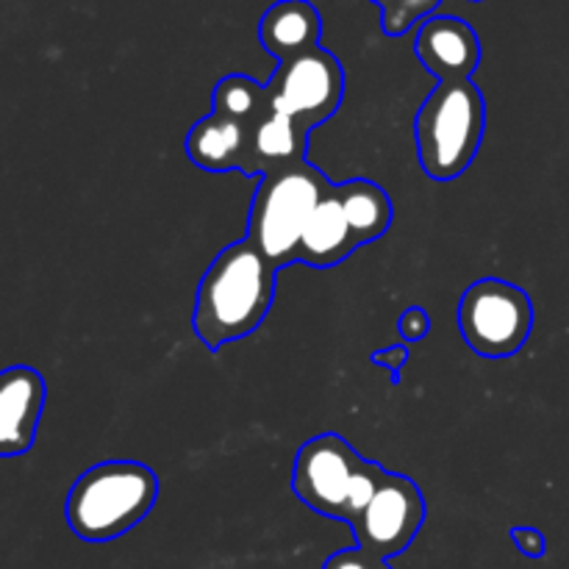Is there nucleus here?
I'll return each mask as SVG.
<instances>
[{
  "mask_svg": "<svg viewBox=\"0 0 569 569\" xmlns=\"http://www.w3.org/2000/svg\"><path fill=\"white\" fill-rule=\"evenodd\" d=\"M278 270L248 242H233L211 261L194 295V337L209 350L250 337L270 315Z\"/></svg>",
  "mask_w": 569,
  "mask_h": 569,
  "instance_id": "f257e3e1",
  "label": "nucleus"
},
{
  "mask_svg": "<svg viewBox=\"0 0 569 569\" xmlns=\"http://www.w3.org/2000/svg\"><path fill=\"white\" fill-rule=\"evenodd\" d=\"M159 500V478L139 461H103L72 483L67 526L83 542H111L137 528Z\"/></svg>",
  "mask_w": 569,
  "mask_h": 569,
  "instance_id": "f03ea898",
  "label": "nucleus"
},
{
  "mask_svg": "<svg viewBox=\"0 0 569 569\" xmlns=\"http://www.w3.org/2000/svg\"><path fill=\"white\" fill-rule=\"evenodd\" d=\"M487 131V103L472 78L439 81L415 117L417 159L433 181H456L476 161Z\"/></svg>",
  "mask_w": 569,
  "mask_h": 569,
  "instance_id": "7ed1b4c3",
  "label": "nucleus"
},
{
  "mask_svg": "<svg viewBox=\"0 0 569 569\" xmlns=\"http://www.w3.org/2000/svg\"><path fill=\"white\" fill-rule=\"evenodd\" d=\"M383 476L381 465L361 459L339 433H320L298 450L292 489L311 511L353 526Z\"/></svg>",
  "mask_w": 569,
  "mask_h": 569,
  "instance_id": "20e7f679",
  "label": "nucleus"
},
{
  "mask_svg": "<svg viewBox=\"0 0 569 569\" xmlns=\"http://www.w3.org/2000/svg\"><path fill=\"white\" fill-rule=\"evenodd\" d=\"M328 189H331V181L309 161L261 176L253 192L244 239L276 270L295 264L306 222L317 203L326 198Z\"/></svg>",
  "mask_w": 569,
  "mask_h": 569,
  "instance_id": "39448f33",
  "label": "nucleus"
},
{
  "mask_svg": "<svg viewBox=\"0 0 569 569\" xmlns=\"http://www.w3.org/2000/svg\"><path fill=\"white\" fill-rule=\"evenodd\" d=\"M533 328V303L520 287L481 278L459 300V331L481 359H511Z\"/></svg>",
  "mask_w": 569,
  "mask_h": 569,
  "instance_id": "423d86ee",
  "label": "nucleus"
},
{
  "mask_svg": "<svg viewBox=\"0 0 569 569\" xmlns=\"http://www.w3.org/2000/svg\"><path fill=\"white\" fill-rule=\"evenodd\" d=\"M267 98L272 109L292 117L306 133H311L342 106L345 70L331 50H306L278 64L276 76L267 83Z\"/></svg>",
  "mask_w": 569,
  "mask_h": 569,
  "instance_id": "0eeeda50",
  "label": "nucleus"
},
{
  "mask_svg": "<svg viewBox=\"0 0 569 569\" xmlns=\"http://www.w3.org/2000/svg\"><path fill=\"white\" fill-rule=\"evenodd\" d=\"M426 522V498L411 478L387 472L378 483L376 495L353 522L356 548L378 559L400 556Z\"/></svg>",
  "mask_w": 569,
  "mask_h": 569,
  "instance_id": "6e6552de",
  "label": "nucleus"
},
{
  "mask_svg": "<svg viewBox=\"0 0 569 569\" xmlns=\"http://www.w3.org/2000/svg\"><path fill=\"white\" fill-rule=\"evenodd\" d=\"M48 387L33 367L17 365L0 372V456H22L33 448Z\"/></svg>",
  "mask_w": 569,
  "mask_h": 569,
  "instance_id": "1a4fd4ad",
  "label": "nucleus"
},
{
  "mask_svg": "<svg viewBox=\"0 0 569 569\" xmlns=\"http://www.w3.org/2000/svg\"><path fill=\"white\" fill-rule=\"evenodd\" d=\"M415 53L437 81H461L476 72L481 42L470 22L459 17H428L417 31Z\"/></svg>",
  "mask_w": 569,
  "mask_h": 569,
  "instance_id": "9d476101",
  "label": "nucleus"
},
{
  "mask_svg": "<svg viewBox=\"0 0 569 569\" xmlns=\"http://www.w3.org/2000/svg\"><path fill=\"white\" fill-rule=\"evenodd\" d=\"M356 248H361V244L356 239L353 228H350L348 217H345L342 203L337 198V187L331 183L326 198L317 203L309 222H306L298 261L317 267V270H328V267L342 264Z\"/></svg>",
  "mask_w": 569,
  "mask_h": 569,
  "instance_id": "9b49d317",
  "label": "nucleus"
},
{
  "mask_svg": "<svg viewBox=\"0 0 569 569\" xmlns=\"http://www.w3.org/2000/svg\"><path fill=\"white\" fill-rule=\"evenodd\" d=\"M322 20L309 0H278L259 22V42L278 61H289L306 50L320 48Z\"/></svg>",
  "mask_w": 569,
  "mask_h": 569,
  "instance_id": "f8f14e48",
  "label": "nucleus"
},
{
  "mask_svg": "<svg viewBox=\"0 0 569 569\" xmlns=\"http://www.w3.org/2000/svg\"><path fill=\"white\" fill-rule=\"evenodd\" d=\"M187 156L209 172L239 170L244 176L250 164V131L239 122L209 114L189 131Z\"/></svg>",
  "mask_w": 569,
  "mask_h": 569,
  "instance_id": "ddd939ff",
  "label": "nucleus"
},
{
  "mask_svg": "<svg viewBox=\"0 0 569 569\" xmlns=\"http://www.w3.org/2000/svg\"><path fill=\"white\" fill-rule=\"evenodd\" d=\"M309 137L311 133H306L292 117L270 106L259 126L250 131V164L244 176H267V172L306 161Z\"/></svg>",
  "mask_w": 569,
  "mask_h": 569,
  "instance_id": "4468645a",
  "label": "nucleus"
},
{
  "mask_svg": "<svg viewBox=\"0 0 569 569\" xmlns=\"http://www.w3.org/2000/svg\"><path fill=\"white\" fill-rule=\"evenodd\" d=\"M337 198L359 244L376 242L392 226V200L378 183L365 181V178L339 183Z\"/></svg>",
  "mask_w": 569,
  "mask_h": 569,
  "instance_id": "2eb2a0df",
  "label": "nucleus"
},
{
  "mask_svg": "<svg viewBox=\"0 0 569 569\" xmlns=\"http://www.w3.org/2000/svg\"><path fill=\"white\" fill-rule=\"evenodd\" d=\"M270 109V98H267V87H261L259 81H253L250 76H226L222 81H217L214 94H211V114L222 117V120H231L244 126L248 131H253L259 126L261 117Z\"/></svg>",
  "mask_w": 569,
  "mask_h": 569,
  "instance_id": "dca6fc26",
  "label": "nucleus"
},
{
  "mask_svg": "<svg viewBox=\"0 0 569 569\" xmlns=\"http://www.w3.org/2000/svg\"><path fill=\"white\" fill-rule=\"evenodd\" d=\"M383 9V31L389 37H400L409 31L420 17L431 14L439 0H376Z\"/></svg>",
  "mask_w": 569,
  "mask_h": 569,
  "instance_id": "f3484780",
  "label": "nucleus"
},
{
  "mask_svg": "<svg viewBox=\"0 0 569 569\" xmlns=\"http://www.w3.org/2000/svg\"><path fill=\"white\" fill-rule=\"evenodd\" d=\"M322 569H392V567L387 565V559H378V556L365 553L361 548H348L333 553Z\"/></svg>",
  "mask_w": 569,
  "mask_h": 569,
  "instance_id": "a211bd4d",
  "label": "nucleus"
},
{
  "mask_svg": "<svg viewBox=\"0 0 569 569\" xmlns=\"http://www.w3.org/2000/svg\"><path fill=\"white\" fill-rule=\"evenodd\" d=\"M428 331H431V317H428L426 309L411 306V309L403 311V317H400V337L406 342H420V339L428 337Z\"/></svg>",
  "mask_w": 569,
  "mask_h": 569,
  "instance_id": "6ab92c4d",
  "label": "nucleus"
},
{
  "mask_svg": "<svg viewBox=\"0 0 569 569\" xmlns=\"http://www.w3.org/2000/svg\"><path fill=\"white\" fill-rule=\"evenodd\" d=\"M511 542L517 545L526 559H542L548 553V542H545V533L537 528H511Z\"/></svg>",
  "mask_w": 569,
  "mask_h": 569,
  "instance_id": "aec40b11",
  "label": "nucleus"
},
{
  "mask_svg": "<svg viewBox=\"0 0 569 569\" xmlns=\"http://www.w3.org/2000/svg\"><path fill=\"white\" fill-rule=\"evenodd\" d=\"M370 361H372V365L387 367V370L392 372V381L398 383L400 372H403L406 361H409V350H406L403 345H395V348H387V350H378V353H372Z\"/></svg>",
  "mask_w": 569,
  "mask_h": 569,
  "instance_id": "412c9836",
  "label": "nucleus"
}]
</instances>
